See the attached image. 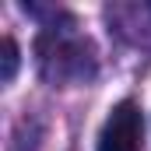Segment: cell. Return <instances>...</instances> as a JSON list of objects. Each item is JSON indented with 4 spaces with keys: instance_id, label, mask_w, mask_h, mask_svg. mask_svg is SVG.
Segmentation results:
<instances>
[{
    "instance_id": "cell-3",
    "label": "cell",
    "mask_w": 151,
    "mask_h": 151,
    "mask_svg": "<svg viewBox=\"0 0 151 151\" xmlns=\"http://www.w3.org/2000/svg\"><path fill=\"white\" fill-rule=\"evenodd\" d=\"M14 74H18V42L7 35L4 42H0V81L11 84Z\"/></svg>"
},
{
    "instance_id": "cell-1",
    "label": "cell",
    "mask_w": 151,
    "mask_h": 151,
    "mask_svg": "<svg viewBox=\"0 0 151 151\" xmlns=\"http://www.w3.org/2000/svg\"><path fill=\"white\" fill-rule=\"evenodd\" d=\"M39 63H42V74L67 84V81H84V77L95 74V53L84 39H67L63 32L56 39H42L39 42Z\"/></svg>"
},
{
    "instance_id": "cell-2",
    "label": "cell",
    "mask_w": 151,
    "mask_h": 151,
    "mask_svg": "<svg viewBox=\"0 0 151 151\" xmlns=\"http://www.w3.org/2000/svg\"><path fill=\"white\" fill-rule=\"evenodd\" d=\"M99 151H141V113L134 102H119L102 134H99Z\"/></svg>"
}]
</instances>
